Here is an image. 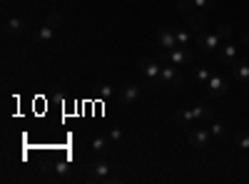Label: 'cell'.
<instances>
[{"mask_svg": "<svg viewBox=\"0 0 249 184\" xmlns=\"http://www.w3.org/2000/svg\"><path fill=\"white\" fill-rule=\"evenodd\" d=\"M157 40H160V48H162L164 52L179 48V45H177V35H175V30H170V28H160V30H157Z\"/></svg>", "mask_w": 249, "mask_h": 184, "instance_id": "obj_8", "label": "cell"}, {"mask_svg": "<svg viewBox=\"0 0 249 184\" xmlns=\"http://www.w3.org/2000/svg\"><path fill=\"white\" fill-rule=\"evenodd\" d=\"M210 139H212V132L210 130H195L187 134V142L195 147V150H204L207 145H210Z\"/></svg>", "mask_w": 249, "mask_h": 184, "instance_id": "obj_10", "label": "cell"}, {"mask_svg": "<svg viewBox=\"0 0 249 184\" xmlns=\"http://www.w3.org/2000/svg\"><path fill=\"white\" fill-rule=\"evenodd\" d=\"M107 137H110V142H120V139H122V137H124V134H122V130H117V127H112V130H110V134H107Z\"/></svg>", "mask_w": 249, "mask_h": 184, "instance_id": "obj_26", "label": "cell"}, {"mask_svg": "<svg viewBox=\"0 0 249 184\" xmlns=\"http://www.w3.org/2000/svg\"><path fill=\"white\" fill-rule=\"evenodd\" d=\"M219 60H222V63L224 65H234L237 63V45L234 43H224L222 48H219Z\"/></svg>", "mask_w": 249, "mask_h": 184, "instance_id": "obj_12", "label": "cell"}, {"mask_svg": "<svg viewBox=\"0 0 249 184\" xmlns=\"http://www.w3.org/2000/svg\"><path fill=\"white\" fill-rule=\"evenodd\" d=\"M212 75H214V72H212L210 67H197V83H199V85H207Z\"/></svg>", "mask_w": 249, "mask_h": 184, "instance_id": "obj_20", "label": "cell"}, {"mask_svg": "<svg viewBox=\"0 0 249 184\" xmlns=\"http://www.w3.org/2000/svg\"><path fill=\"white\" fill-rule=\"evenodd\" d=\"M140 70H142L144 77H147V87L155 90L160 85V75H162L160 63H155V60H150V57H144V60H140Z\"/></svg>", "mask_w": 249, "mask_h": 184, "instance_id": "obj_2", "label": "cell"}, {"mask_svg": "<svg viewBox=\"0 0 249 184\" xmlns=\"http://www.w3.org/2000/svg\"><path fill=\"white\" fill-rule=\"evenodd\" d=\"M202 25H204V15L202 13H192L190 17H187V28H190L192 33H199Z\"/></svg>", "mask_w": 249, "mask_h": 184, "instance_id": "obj_16", "label": "cell"}, {"mask_svg": "<svg viewBox=\"0 0 249 184\" xmlns=\"http://www.w3.org/2000/svg\"><path fill=\"white\" fill-rule=\"evenodd\" d=\"M184 85V80H182V75L177 72V65H172V67H162V75H160V87H182Z\"/></svg>", "mask_w": 249, "mask_h": 184, "instance_id": "obj_4", "label": "cell"}, {"mask_svg": "<svg viewBox=\"0 0 249 184\" xmlns=\"http://www.w3.org/2000/svg\"><path fill=\"white\" fill-rule=\"evenodd\" d=\"M112 95H115L112 85H100V97H102V100H107V97H112Z\"/></svg>", "mask_w": 249, "mask_h": 184, "instance_id": "obj_24", "label": "cell"}, {"mask_svg": "<svg viewBox=\"0 0 249 184\" xmlns=\"http://www.w3.org/2000/svg\"><path fill=\"white\" fill-rule=\"evenodd\" d=\"M60 20H62L60 13H50V15L45 17V23L40 25V30H37V43H43V45L50 43L53 35H55V30H57V25H60Z\"/></svg>", "mask_w": 249, "mask_h": 184, "instance_id": "obj_1", "label": "cell"}, {"mask_svg": "<svg viewBox=\"0 0 249 184\" xmlns=\"http://www.w3.org/2000/svg\"><path fill=\"white\" fill-rule=\"evenodd\" d=\"M219 35L217 33H197V48L202 50V52H214L217 48H219Z\"/></svg>", "mask_w": 249, "mask_h": 184, "instance_id": "obj_5", "label": "cell"}, {"mask_svg": "<svg viewBox=\"0 0 249 184\" xmlns=\"http://www.w3.org/2000/svg\"><path fill=\"white\" fill-rule=\"evenodd\" d=\"M210 132H212V137H217V139H224V137H227V127L222 125V122H212Z\"/></svg>", "mask_w": 249, "mask_h": 184, "instance_id": "obj_19", "label": "cell"}, {"mask_svg": "<svg viewBox=\"0 0 249 184\" xmlns=\"http://www.w3.org/2000/svg\"><path fill=\"white\" fill-rule=\"evenodd\" d=\"M177 8L184 10V13H190V10L195 8V0H177Z\"/></svg>", "mask_w": 249, "mask_h": 184, "instance_id": "obj_23", "label": "cell"}, {"mask_svg": "<svg viewBox=\"0 0 249 184\" xmlns=\"http://www.w3.org/2000/svg\"><path fill=\"white\" fill-rule=\"evenodd\" d=\"M88 172H90V182H105L112 174V165L105 162V159H100V162H95V165L88 167Z\"/></svg>", "mask_w": 249, "mask_h": 184, "instance_id": "obj_6", "label": "cell"}, {"mask_svg": "<svg viewBox=\"0 0 249 184\" xmlns=\"http://www.w3.org/2000/svg\"><path fill=\"white\" fill-rule=\"evenodd\" d=\"M214 117V107L210 105H199V107H192V110H184L177 115V122H192V119H212Z\"/></svg>", "mask_w": 249, "mask_h": 184, "instance_id": "obj_3", "label": "cell"}, {"mask_svg": "<svg viewBox=\"0 0 249 184\" xmlns=\"http://www.w3.org/2000/svg\"><path fill=\"white\" fill-rule=\"evenodd\" d=\"M167 57H170V63L172 65H177V67H182V65H190L192 60H195V55L187 50V48H175V50H170L167 52Z\"/></svg>", "mask_w": 249, "mask_h": 184, "instance_id": "obj_11", "label": "cell"}, {"mask_svg": "<svg viewBox=\"0 0 249 184\" xmlns=\"http://www.w3.org/2000/svg\"><path fill=\"white\" fill-rule=\"evenodd\" d=\"M53 172L57 174V177H70V172H72V167H70V162H65V159H55L53 162Z\"/></svg>", "mask_w": 249, "mask_h": 184, "instance_id": "obj_15", "label": "cell"}, {"mask_svg": "<svg viewBox=\"0 0 249 184\" xmlns=\"http://www.w3.org/2000/svg\"><path fill=\"white\" fill-rule=\"evenodd\" d=\"M107 139H110V137H95V139L90 142L92 152H97V154H100V152H105V150L110 147V145H107Z\"/></svg>", "mask_w": 249, "mask_h": 184, "instance_id": "obj_17", "label": "cell"}, {"mask_svg": "<svg viewBox=\"0 0 249 184\" xmlns=\"http://www.w3.org/2000/svg\"><path fill=\"white\" fill-rule=\"evenodd\" d=\"M207 90H210V95H214V97H224L227 92H230V80L222 77V75H212L210 83H207Z\"/></svg>", "mask_w": 249, "mask_h": 184, "instance_id": "obj_7", "label": "cell"}, {"mask_svg": "<svg viewBox=\"0 0 249 184\" xmlns=\"http://www.w3.org/2000/svg\"><path fill=\"white\" fill-rule=\"evenodd\" d=\"M140 95H142V87L130 83V85L120 87V95H117V100H120V105H132L135 100H140Z\"/></svg>", "mask_w": 249, "mask_h": 184, "instance_id": "obj_9", "label": "cell"}, {"mask_svg": "<svg viewBox=\"0 0 249 184\" xmlns=\"http://www.w3.org/2000/svg\"><path fill=\"white\" fill-rule=\"evenodd\" d=\"M217 35H219L222 40H230V37H232V25H227V23L219 25V28H217Z\"/></svg>", "mask_w": 249, "mask_h": 184, "instance_id": "obj_21", "label": "cell"}, {"mask_svg": "<svg viewBox=\"0 0 249 184\" xmlns=\"http://www.w3.org/2000/svg\"><path fill=\"white\" fill-rule=\"evenodd\" d=\"M214 5V0H195V8H202V10H210Z\"/></svg>", "mask_w": 249, "mask_h": 184, "instance_id": "obj_25", "label": "cell"}, {"mask_svg": "<svg viewBox=\"0 0 249 184\" xmlns=\"http://www.w3.org/2000/svg\"><path fill=\"white\" fill-rule=\"evenodd\" d=\"M23 30H25V23L20 17H10L5 23V35H20Z\"/></svg>", "mask_w": 249, "mask_h": 184, "instance_id": "obj_14", "label": "cell"}, {"mask_svg": "<svg viewBox=\"0 0 249 184\" xmlns=\"http://www.w3.org/2000/svg\"><path fill=\"white\" fill-rule=\"evenodd\" d=\"M175 35H177V45H179V48L190 45V40H192V30H190V28H187V30H177Z\"/></svg>", "mask_w": 249, "mask_h": 184, "instance_id": "obj_18", "label": "cell"}, {"mask_svg": "<svg viewBox=\"0 0 249 184\" xmlns=\"http://www.w3.org/2000/svg\"><path fill=\"white\" fill-rule=\"evenodd\" d=\"M244 45H249V35H244Z\"/></svg>", "mask_w": 249, "mask_h": 184, "instance_id": "obj_27", "label": "cell"}, {"mask_svg": "<svg viewBox=\"0 0 249 184\" xmlns=\"http://www.w3.org/2000/svg\"><path fill=\"white\" fill-rule=\"evenodd\" d=\"M244 87H247V92H249V83H247V85H244Z\"/></svg>", "mask_w": 249, "mask_h": 184, "instance_id": "obj_28", "label": "cell"}, {"mask_svg": "<svg viewBox=\"0 0 249 184\" xmlns=\"http://www.w3.org/2000/svg\"><path fill=\"white\" fill-rule=\"evenodd\" d=\"M234 145H237L242 152H247V150H249V134H237V142H234Z\"/></svg>", "mask_w": 249, "mask_h": 184, "instance_id": "obj_22", "label": "cell"}, {"mask_svg": "<svg viewBox=\"0 0 249 184\" xmlns=\"http://www.w3.org/2000/svg\"><path fill=\"white\" fill-rule=\"evenodd\" d=\"M232 72H234V80L239 85H247L249 83V65L247 63H234L232 65Z\"/></svg>", "mask_w": 249, "mask_h": 184, "instance_id": "obj_13", "label": "cell"}]
</instances>
